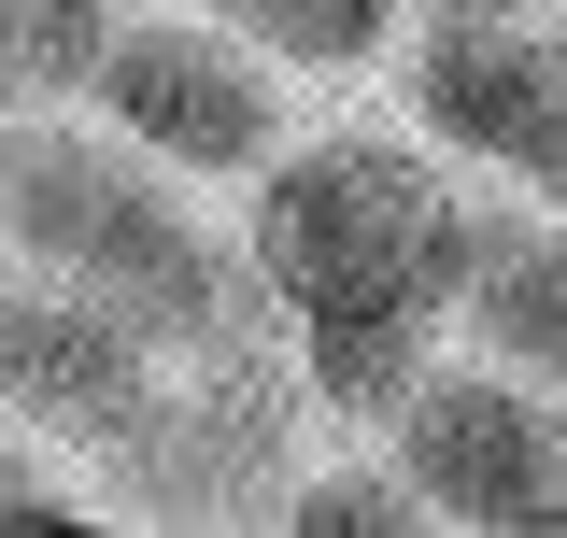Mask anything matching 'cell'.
I'll use <instances>...</instances> for the list:
<instances>
[{"instance_id":"1","label":"cell","mask_w":567,"mask_h":538,"mask_svg":"<svg viewBox=\"0 0 567 538\" xmlns=\"http://www.w3.org/2000/svg\"><path fill=\"white\" fill-rule=\"evenodd\" d=\"M468 241H483V199L412 128H298L241 185V269L284 327L298 397L341 425H383L412 369L454 340Z\"/></svg>"},{"instance_id":"2","label":"cell","mask_w":567,"mask_h":538,"mask_svg":"<svg viewBox=\"0 0 567 538\" xmlns=\"http://www.w3.org/2000/svg\"><path fill=\"white\" fill-rule=\"evenodd\" d=\"M0 256L100 298V312H128L156 354H227V340L270 327L241 241L199 227L185 170L128 156L100 114L85 128L71 114H0Z\"/></svg>"},{"instance_id":"3","label":"cell","mask_w":567,"mask_h":538,"mask_svg":"<svg viewBox=\"0 0 567 538\" xmlns=\"http://www.w3.org/2000/svg\"><path fill=\"white\" fill-rule=\"evenodd\" d=\"M85 114L128 142V156L185 170V185H256L284 142H298V85L227 14H114Z\"/></svg>"},{"instance_id":"4","label":"cell","mask_w":567,"mask_h":538,"mask_svg":"<svg viewBox=\"0 0 567 538\" xmlns=\"http://www.w3.org/2000/svg\"><path fill=\"white\" fill-rule=\"evenodd\" d=\"M383 454L425 496V525H483V538H539L567 525V411L554 383L496 369V354H425L412 397L383 411Z\"/></svg>"},{"instance_id":"5","label":"cell","mask_w":567,"mask_h":538,"mask_svg":"<svg viewBox=\"0 0 567 538\" xmlns=\"http://www.w3.org/2000/svg\"><path fill=\"white\" fill-rule=\"evenodd\" d=\"M298 369H256L241 340L227 354H185V383H156L128 411V439L100 454L114 496L142 525H213V510H270V482L298 468Z\"/></svg>"},{"instance_id":"6","label":"cell","mask_w":567,"mask_h":538,"mask_svg":"<svg viewBox=\"0 0 567 538\" xmlns=\"http://www.w3.org/2000/svg\"><path fill=\"white\" fill-rule=\"evenodd\" d=\"M398 128L468 170H539L567 142V14H412L398 29Z\"/></svg>"},{"instance_id":"7","label":"cell","mask_w":567,"mask_h":538,"mask_svg":"<svg viewBox=\"0 0 567 538\" xmlns=\"http://www.w3.org/2000/svg\"><path fill=\"white\" fill-rule=\"evenodd\" d=\"M156 369H171V354H156L128 312H100V298H71V283L0 256V425H14V439L114 454L128 411L156 397Z\"/></svg>"},{"instance_id":"8","label":"cell","mask_w":567,"mask_h":538,"mask_svg":"<svg viewBox=\"0 0 567 538\" xmlns=\"http://www.w3.org/2000/svg\"><path fill=\"white\" fill-rule=\"evenodd\" d=\"M454 327L468 354L496 369H525V383H554L567 397V213H496L483 199V241H468V283H454Z\"/></svg>"},{"instance_id":"9","label":"cell","mask_w":567,"mask_h":538,"mask_svg":"<svg viewBox=\"0 0 567 538\" xmlns=\"http://www.w3.org/2000/svg\"><path fill=\"white\" fill-rule=\"evenodd\" d=\"M199 14H227L284 85H354V71L398 58V29H412V0H199Z\"/></svg>"},{"instance_id":"10","label":"cell","mask_w":567,"mask_h":538,"mask_svg":"<svg viewBox=\"0 0 567 538\" xmlns=\"http://www.w3.org/2000/svg\"><path fill=\"white\" fill-rule=\"evenodd\" d=\"M128 0H0V114H85Z\"/></svg>"},{"instance_id":"11","label":"cell","mask_w":567,"mask_h":538,"mask_svg":"<svg viewBox=\"0 0 567 538\" xmlns=\"http://www.w3.org/2000/svg\"><path fill=\"white\" fill-rule=\"evenodd\" d=\"M256 525H298V538H412L425 496L398 482V454H341V468H284Z\"/></svg>"},{"instance_id":"12","label":"cell","mask_w":567,"mask_h":538,"mask_svg":"<svg viewBox=\"0 0 567 538\" xmlns=\"http://www.w3.org/2000/svg\"><path fill=\"white\" fill-rule=\"evenodd\" d=\"M412 14H567V0H412Z\"/></svg>"},{"instance_id":"13","label":"cell","mask_w":567,"mask_h":538,"mask_svg":"<svg viewBox=\"0 0 567 538\" xmlns=\"http://www.w3.org/2000/svg\"><path fill=\"white\" fill-rule=\"evenodd\" d=\"M525 199H539V213H567V142L539 156V170H525Z\"/></svg>"}]
</instances>
